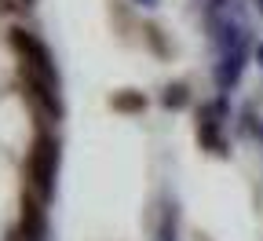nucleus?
Listing matches in <instances>:
<instances>
[{"label": "nucleus", "instance_id": "f257e3e1", "mask_svg": "<svg viewBox=\"0 0 263 241\" xmlns=\"http://www.w3.org/2000/svg\"><path fill=\"white\" fill-rule=\"evenodd\" d=\"M51 172H55V146H51L48 135H41V139L33 143L29 164H26V179H29V187H33V194H37V197L48 194V187H51Z\"/></svg>", "mask_w": 263, "mask_h": 241}, {"label": "nucleus", "instance_id": "f03ea898", "mask_svg": "<svg viewBox=\"0 0 263 241\" xmlns=\"http://www.w3.org/2000/svg\"><path fill=\"white\" fill-rule=\"evenodd\" d=\"M114 106H121V110H139L143 99H139V95H121V99H114Z\"/></svg>", "mask_w": 263, "mask_h": 241}, {"label": "nucleus", "instance_id": "7ed1b4c3", "mask_svg": "<svg viewBox=\"0 0 263 241\" xmlns=\"http://www.w3.org/2000/svg\"><path fill=\"white\" fill-rule=\"evenodd\" d=\"M11 11H18L15 0H0V15H11Z\"/></svg>", "mask_w": 263, "mask_h": 241}]
</instances>
